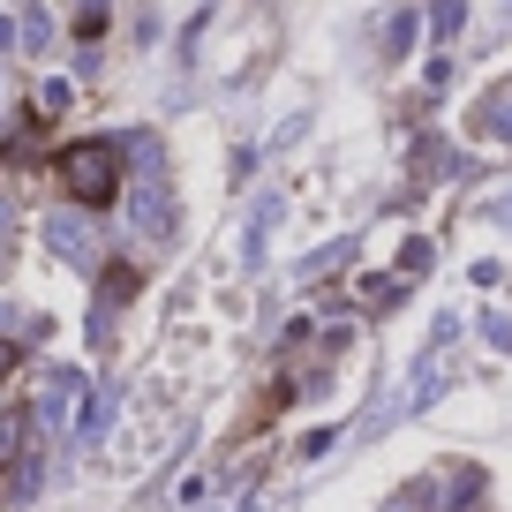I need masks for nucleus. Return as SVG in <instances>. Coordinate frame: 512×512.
<instances>
[{
  "label": "nucleus",
  "instance_id": "1",
  "mask_svg": "<svg viewBox=\"0 0 512 512\" xmlns=\"http://www.w3.org/2000/svg\"><path fill=\"white\" fill-rule=\"evenodd\" d=\"M113 181H121V151L113 144H68L61 151V189L76 204H113Z\"/></svg>",
  "mask_w": 512,
  "mask_h": 512
},
{
  "label": "nucleus",
  "instance_id": "2",
  "mask_svg": "<svg viewBox=\"0 0 512 512\" xmlns=\"http://www.w3.org/2000/svg\"><path fill=\"white\" fill-rule=\"evenodd\" d=\"M46 249L61 256V264H98V234H91V219L83 211H46Z\"/></svg>",
  "mask_w": 512,
  "mask_h": 512
},
{
  "label": "nucleus",
  "instance_id": "3",
  "mask_svg": "<svg viewBox=\"0 0 512 512\" xmlns=\"http://www.w3.org/2000/svg\"><path fill=\"white\" fill-rule=\"evenodd\" d=\"M128 204H136V211H128V219H136V234H151V241L174 234V189H166L159 174L136 181V196H128Z\"/></svg>",
  "mask_w": 512,
  "mask_h": 512
},
{
  "label": "nucleus",
  "instance_id": "4",
  "mask_svg": "<svg viewBox=\"0 0 512 512\" xmlns=\"http://www.w3.org/2000/svg\"><path fill=\"white\" fill-rule=\"evenodd\" d=\"M113 407H121V392H113V384H98L91 400H83V415H76V437H83V445H98V437L113 430Z\"/></svg>",
  "mask_w": 512,
  "mask_h": 512
},
{
  "label": "nucleus",
  "instance_id": "5",
  "mask_svg": "<svg viewBox=\"0 0 512 512\" xmlns=\"http://www.w3.org/2000/svg\"><path fill=\"white\" fill-rule=\"evenodd\" d=\"M76 369H46V384H38V422H61L68 415V400H76Z\"/></svg>",
  "mask_w": 512,
  "mask_h": 512
},
{
  "label": "nucleus",
  "instance_id": "6",
  "mask_svg": "<svg viewBox=\"0 0 512 512\" xmlns=\"http://www.w3.org/2000/svg\"><path fill=\"white\" fill-rule=\"evenodd\" d=\"M53 38H61V23H53V16H46V8H38V0H31V8H16V46H31V53H46V46H53Z\"/></svg>",
  "mask_w": 512,
  "mask_h": 512
},
{
  "label": "nucleus",
  "instance_id": "7",
  "mask_svg": "<svg viewBox=\"0 0 512 512\" xmlns=\"http://www.w3.org/2000/svg\"><path fill=\"white\" fill-rule=\"evenodd\" d=\"M475 128L482 136H512V83H497L490 98H482V113H475Z\"/></svg>",
  "mask_w": 512,
  "mask_h": 512
},
{
  "label": "nucleus",
  "instance_id": "8",
  "mask_svg": "<svg viewBox=\"0 0 512 512\" xmlns=\"http://www.w3.org/2000/svg\"><path fill=\"white\" fill-rule=\"evenodd\" d=\"M23 430H31V415L8 407V415H0V460H16V452H23Z\"/></svg>",
  "mask_w": 512,
  "mask_h": 512
},
{
  "label": "nucleus",
  "instance_id": "9",
  "mask_svg": "<svg viewBox=\"0 0 512 512\" xmlns=\"http://www.w3.org/2000/svg\"><path fill=\"white\" fill-rule=\"evenodd\" d=\"M106 16H113V0H83V23H76V31L83 38H106Z\"/></svg>",
  "mask_w": 512,
  "mask_h": 512
},
{
  "label": "nucleus",
  "instance_id": "10",
  "mask_svg": "<svg viewBox=\"0 0 512 512\" xmlns=\"http://www.w3.org/2000/svg\"><path fill=\"white\" fill-rule=\"evenodd\" d=\"M38 475H46V460H23V467H16V482H8V497H31V490H38Z\"/></svg>",
  "mask_w": 512,
  "mask_h": 512
},
{
  "label": "nucleus",
  "instance_id": "11",
  "mask_svg": "<svg viewBox=\"0 0 512 512\" xmlns=\"http://www.w3.org/2000/svg\"><path fill=\"white\" fill-rule=\"evenodd\" d=\"M460 16H467L460 0H437V23H430V31H437V38H452V31H460Z\"/></svg>",
  "mask_w": 512,
  "mask_h": 512
},
{
  "label": "nucleus",
  "instance_id": "12",
  "mask_svg": "<svg viewBox=\"0 0 512 512\" xmlns=\"http://www.w3.org/2000/svg\"><path fill=\"white\" fill-rule=\"evenodd\" d=\"M16 362H23V347H16V339H0V377H8Z\"/></svg>",
  "mask_w": 512,
  "mask_h": 512
},
{
  "label": "nucleus",
  "instance_id": "13",
  "mask_svg": "<svg viewBox=\"0 0 512 512\" xmlns=\"http://www.w3.org/2000/svg\"><path fill=\"white\" fill-rule=\"evenodd\" d=\"M16 46V16H8V8H0V53Z\"/></svg>",
  "mask_w": 512,
  "mask_h": 512
},
{
  "label": "nucleus",
  "instance_id": "14",
  "mask_svg": "<svg viewBox=\"0 0 512 512\" xmlns=\"http://www.w3.org/2000/svg\"><path fill=\"white\" fill-rule=\"evenodd\" d=\"M505 219H512V196H505Z\"/></svg>",
  "mask_w": 512,
  "mask_h": 512
},
{
  "label": "nucleus",
  "instance_id": "15",
  "mask_svg": "<svg viewBox=\"0 0 512 512\" xmlns=\"http://www.w3.org/2000/svg\"><path fill=\"white\" fill-rule=\"evenodd\" d=\"M0 324H8V309H0Z\"/></svg>",
  "mask_w": 512,
  "mask_h": 512
}]
</instances>
